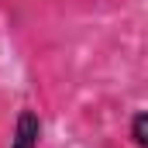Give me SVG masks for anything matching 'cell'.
<instances>
[{
  "mask_svg": "<svg viewBox=\"0 0 148 148\" xmlns=\"http://www.w3.org/2000/svg\"><path fill=\"white\" fill-rule=\"evenodd\" d=\"M127 134L134 148H148V110H134L127 121Z\"/></svg>",
  "mask_w": 148,
  "mask_h": 148,
  "instance_id": "2",
  "label": "cell"
},
{
  "mask_svg": "<svg viewBox=\"0 0 148 148\" xmlns=\"http://www.w3.org/2000/svg\"><path fill=\"white\" fill-rule=\"evenodd\" d=\"M41 134H45V124H41V114L31 107H21L14 117V127H10V145L7 148H41Z\"/></svg>",
  "mask_w": 148,
  "mask_h": 148,
  "instance_id": "1",
  "label": "cell"
}]
</instances>
